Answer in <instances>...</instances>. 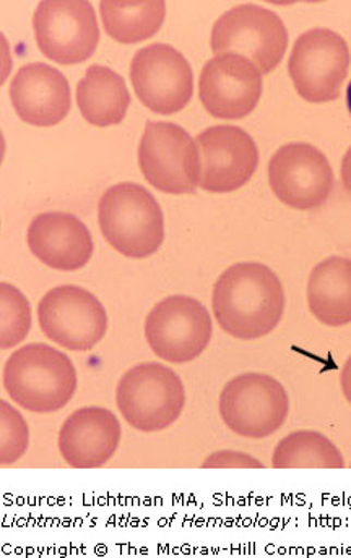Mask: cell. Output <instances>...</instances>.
Segmentation results:
<instances>
[{
  "instance_id": "1",
  "label": "cell",
  "mask_w": 351,
  "mask_h": 558,
  "mask_svg": "<svg viewBox=\"0 0 351 558\" xmlns=\"http://www.w3.org/2000/svg\"><path fill=\"white\" fill-rule=\"evenodd\" d=\"M283 286L270 267L238 263L228 267L214 286L211 308L227 335L256 340L270 335L283 318Z\"/></svg>"
},
{
  "instance_id": "2",
  "label": "cell",
  "mask_w": 351,
  "mask_h": 558,
  "mask_svg": "<svg viewBox=\"0 0 351 558\" xmlns=\"http://www.w3.org/2000/svg\"><path fill=\"white\" fill-rule=\"evenodd\" d=\"M78 375L61 350L46 343H28L12 353L3 366L7 396L33 414L61 411L74 398Z\"/></svg>"
},
{
  "instance_id": "3",
  "label": "cell",
  "mask_w": 351,
  "mask_h": 558,
  "mask_svg": "<svg viewBox=\"0 0 351 558\" xmlns=\"http://www.w3.org/2000/svg\"><path fill=\"white\" fill-rule=\"evenodd\" d=\"M98 222L105 240L131 259L157 253L167 234L160 204L150 191L135 183H119L102 194Z\"/></svg>"
},
{
  "instance_id": "4",
  "label": "cell",
  "mask_w": 351,
  "mask_h": 558,
  "mask_svg": "<svg viewBox=\"0 0 351 558\" xmlns=\"http://www.w3.org/2000/svg\"><path fill=\"white\" fill-rule=\"evenodd\" d=\"M116 404L124 421L142 434L174 425L185 408V389L178 373L161 363H141L122 375Z\"/></svg>"
},
{
  "instance_id": "5",
  "label": "cell",
  "mask_w": 351,
  "mask_h": 558,
  "mask_svg": "<svg viewBox=\"0 0 351 558\" xmlns=\"http://www.w3.org/2000/svg\"><path fill=\"white\" fill-rule=\"evenodd\" d=\"M218 411L221 421L238 437L263 440L283 427L290 414V399L274 376L244 373L225 386Z\"/></svg>"
},
{
  "instance_id": "6",
  "label": "cell",
  "mask_w": 351,
  "mask_h": 558,
  "mask_svg": "<svg viewBox=\"0 0 351 558\" xmlns=\"http://www.w3.org/2000/svg\"><path fill=\"white\" fill-rule=\"evenodd\" d=\"M211 51L234 52L257 65L263 74L278 68L288 46L283 20L265 7L244 3L225 12L211 29Z\"/></svg>"
},
{
  "instance_id": "7",
  "label": "cell",
  "mask_w": 351,
  "mask_h": 558,
  "mask_svg": "<svg viewBox=\"0 0 351 558\" xmlns=\"http://www.w3.org/2000/svg\"><path fill=\"white\" fill-rule=\"evenodd\" d=\"M351 62L349 45L339 33L314 28L294 43L288 72L298 95L310 104L339 98Z\"/></svg>"
},
{
  "instance_id": "8",
  "label": "cell",
  "mask_w": 351,
  "mask_h": 558,
  "mask_svg": "<svg viewBox=\"0 0 351 558\" xmlns=\"http://www.w3.org/2000/svg\"><path fill=\"white\" fill-rule=\"evenodd\" d=\"M211 332L210 313L187 295L161 300L145 319V339L155 355L178 365L198 359L210 343Z\"/></svg>"
},
{
  "instance_id": "9",
  "label": "cell",
  "mask_w": 351,
  "mask_h": 558,
  "mask_svg": "<svg viewBox=\"0 0 351 558\" xmlns=\"http://www.w3.org/2000/svg\"><path fill=\"white\" fill-rule=\"evenodd\" d=\"M197 187L207 193L227 194L250 183L259 167L254 138L237 125H214L195 138Z\"/></svg>"
},
{
  "instance_id": "10",
  "label": "cell",
  "mask_w": 351,
  "mask_h": 558,
  "mask_svg": "<svg viewBox=\"0 0 351 558\" xmlns=\"http://www.w3.org/2000/svg\"><path fill=\"white\" fill-rule=\"evenodd\" d=\"M39 51L58 64H81L99 43L98 20L84 0H45L33 16Z\"/></svg>"
},
{
  "instance_id": "11",
  "label": "cell",
  "mask_w": 351,
  "mask_h": 558,
  "mask_svg": "<svg viewBox=\"0 0 351 558\" xmlns=\"http://www.w3.org/2000/svg\"><path fill=\"white\" fill-rule=\"evenodd\" d=\"M43 335L74 352H87L101 342L108 331V315L102 303L77 286L49 290L38 306Z\"/></svg>"
},
{
  "instance_id": "12",
  "label": "cell",
  "mask_w": 351,
  "mask_h": 558,
  "mask_svg": "<svg viewBox=\"0 0 351 558\" xmlns=\"http://www.w3.org/2000/svg\"><path fill=\"white\" fill-rule=\"evenodd\" d=\"M138 165L145 180L161 193H195L197 147L181 125L148 121L138 145Z\"/></svg>"
},
{
  "instance_id": "13",
  "label": "cell",
  "mask_w": 351,
  "mask_h": 558,
  "mask_svg": "<svg viewBox=\"0 0 351 558\" xmlns=\"http://www.w3.org/2000/svg\"><path fill=\"white\" fill-rule=\"evenodd\" d=\"M268 183L285 206L294 210H313L329 199L334 190V171L319 148L293 142L278 148L270 158Z\"/></svg>"
},
{
  "instance_id": "14",
  "label": "cell",
  "mask_w": 351,
  "mask_h": 558,
  "mask_svg": "<svg viewBox=\"0 0 351 558\" xmlns=\"http://www.w3.org/2000/svg\"><path fill=\"white\" fill-rule=\"evenodd\" d=\"M131 81L142 105L158 114L184 110L194 94L191 64L164 43L138 49L132 59Z\"/></svg>"
},
{
  "instance_id": "15",
  "label": "cell",
  "mask_w": 351,
  "mask_h": 558,
  "mask_svg": "<svg viewBox=\"0 0 351 558\" xmlns=\"http://www.w3.org/2000/svg\"><path fill=\"white\" fill-rule=\"evenodd\" d=\"M198 97L214 118H246L263 97V72L244 56L217 54L202 69Z\"/></svg>"
},
{
  "instance_id": "16",
  "label": "cell",
  "mask_w": 351,
  "mask_h": 558,
  "mask_svg": "<svg viewBox=\"0 0 351 558\" xmlns=\"http://www.w3.org/2000/svg\"><path fill=\"white\" fill-rule=\"evenodd\" d=\"M122 427L105 408H84L69 415L59 432V451L74 469L108 464L121 445Z\"/></svg>"
},
{
  "instance_id": "17",
  "label": "cell",
  "mask_w": 351,
  "mask_h": 558,
  "mask_svg": "<svg viewBox=\"0 0 351 558\" xmlns=\"http://www.w3.org/2000/svg\"><path fill=\"white\" fill-rule=\"evenodd\" d=\"M10 100L26 124L49 128L71 111V87L58 69L33 62L16 72L10 85Z\"/></svg>"
},
{
  "instance_id": "18",
  "label": "cell",
  "mask_w": 351,
  "mask_h": 558,
  "mask_svg": "<svg viewBox=\"0 0 351 558\" xmlns=\"http://www.w3.org/2000/svg\"><path fill=\"white\" fill-rule=\"evenodd\" d=\"M26 243L36 259L65 272L87 266L95 250L87 225L65 213L35 217L29 223Z\"/></svg>"
},
{
  "instance_id": "19",
  "label": "cell",
  "mask_w": 351,
  "mask_h": 558,
  "mask_svg": "<svg viewBox=\"0 0 351 558\" xmlns=\"http://www.w3.org/2000/svg\"><path fill=\"white\" fill-rule=\"evenodd\" d=\"M307 305L314 318L329 328L351 323V259L330 256L320 260L307 280Z\"/></svg>"
},
{
  "instance_id": "20",
  "label": "cell",
  "mask_w": 351,
  "mask_h": 558,
  "mask_svg": "<svg viewBox=\"0 0 351 558\" xmlns=\"http://www.w3.org/2000/svg\"><path fill=\"white\" fill-rule=\"evenodd\" d=\"M77 105L89 124L108 128L124 121L131 95L118 72L105 65H92L78 82Z\"/></svg>"
},
{
  "instance_id": "21",
  "label": "cell",
  "mask_w": 351,
  "mask_h": 558,
  "mask_svg": "<svg viewBox=\"0 0 351 558\" xmlns=\"http://www.w3.org/2000/svg\"><path fill=\"white\" fill-rule=\"evenodd\" d=\"M102 25L114 41L134 45L157 35L167 15V5L161 0L122 2L106 0L99 3Z\"/></svg>"
},
{
  "instance_id": "22",
  "label": "cell",
  "mask_w": 351,
  "mask_h": 558,
  "mask_svg": "<svg viewBox=\"0 0 351 558\" xmlns=\"http://www.w3.org/2000/svg\"><path fill=\"white\" fill-rule=\"evenodd\" d=\"M275 469H343L342 452L326 435L314 430L293 432L271 454Z\"/></svg>"
},
{
  "instance_id": "23",
  "label": "cell",
  "mask_w": 351,
  "mask_h": 558,
  "mask_svg": "<svg viewBox=\"0 0 351 558\" xmlns=\"http://www.w3.org/2000/svg\"><path fill=\"white\" fill-rule=\"evenodd\" d=\"M32 329V308L22 290L0 283V349L19 345Z\"/></svg>"
},
{
  "instance_id": "24",
  "label": "cell",
  "mask_w": 351,
  "mask_h": 558,
  "mask_svg": "<svg viewBox=\"0 0 351 558\" xmlns=\"http://www.w3.org/2000/svg\"><path fill=\"white\" fill-rule=\"evenodd\" d=\"M29 445V428L22 412L5 399L0 401V465L15 464Z\"/></svg>"
},
{
  "instance_id": "25",
  "label": "cell",
  "mask_w": 351,
  "mask_h": 558,
  "mask_svg": "<svg viewBox=\"0 0 351 558\" xmlns=\"http://www.w3.org/2000/svg\"><path fill=\"white\" fill-rule=\"evenodd\" d=\"M204 469H264L263 462L254 456L233 449L214 452L202 462Z\"/></svg>"
},
{
  "instance_id": "26",
  "label": "cell",
  "mask_w": 351,
  "mask_h": 558,
  "mask_svg": "<svg viewBox=\"0 0 351 558\" xmlns=\"http://www.w3.org/2000/svg\"><path fill=\"white\" fill-rule=\"evenodd\" d=\"M340 385H342L343 396L351 405V356L347 360L342 373H340Z\"/></svg>"
},
{
  "instance_id": "27",
  "label": "cell",
  "mask_w": 351,
  "mask_h": 558,
  "mask_svg": "<svg viewBox=\"0 0 351 558\" xmlns=\"http://www.w3.org/2000/svg\"><path fill=\"white\" fill-rule=\"evenodd\" d=\"M342 181L346 190L351 194V147L347 150L342 161Z\"/></svg>"
},
{
  "instance_id": "28",
  "label": "cell",
  "mask_w": 351,
  "mask_h": 558,
  "mask_svg": "<svg viewBox=\"0 0 351 558\" xmlns=\"http://www.w3.org/2000/svg\"><path fill=\"white\" fill-rule=\"evenodd\" d=\"M347 105H349V110L351 114V82L349 88H347Z\"/></svg>"
},
{
  "instance_id": "29",
  "label": "cell",
  "mask_w": 351,
  "mask_h": 558,
  "mask_svg": "<svg viewBox=\"0 0 351 558\" xmlns=\"http://www.w3.org/2000/svg\"><path fill=\"white\" fill-rule=\"evenodd\" d=\"M350 468H351V464H350Z\"/></svg>"
}]
</instances>
